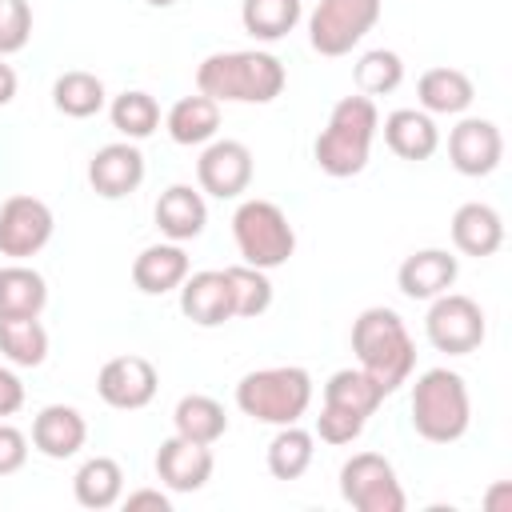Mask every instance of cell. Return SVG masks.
Listing matches in <instances>:
<instances>
[{
    "label": "cell",
    "mask_w": 512,
    "mask_h": 512,
    "mask_svg": "<svg viewBox=\"0 0 512 512\" xmlns=\"http://www.w3.org/2000/svg\"><path fill=\"white\" fill-rule=\"evenodd\" d=\"M12 96H16V72H12V64H4V56H0V108L12 104Z\"/></svg>",
    "instance_id": "obj_41"
},
{
    "label": "cell",
    "mask_w": 512,
    "mask_h": 512,
    "mask_svg": "<svg viewBox=\"0 0 512 512\" xmlns=\"http://www.w3.org/2000/svg\"><path fill=\"white\" fill-rule=\"evenodd\" d=\"M484 504H488L492 512H500V508H508V504H512V488H508V484H496V488L488 492V500H484Z\"/></svg>",
    "instance_id": "obj_42"
},
{
    "label": "cell",
    "mask_w": 512,
    "mask_h": 512,
    "mask_svg": "<svg viewBox=\"0 0 512 512\" xmlns=\"http://www.w3.org/2000/svg\"><path fill=\"white\" fill-rule=\"evenodd\" d=\"M484 308L464 296V292H440L436 300H428V316H424V336L436 352L448 356H468L484 344Z\"/></svg>",
    "instance_id": "obj_8"
},
{
    "label": "cell",
    "mask_w": 512,
    "mask_h": 512,
    "mask_svg": "<svg viewBox=\"0 0 512 512\" xmlns=\"http://www.w3.org/2000/svg\"><path fill=\"white\" fill-rule=\"evenodd\" d=\"M288 84L284 64L260 48L212 52L196 68V92L216 104H272Z\"/></svg>",
    "instance_id": "obj_1"
},
{
    "label": "cell",
    "mask_w": 512,
    "mask_h": 512,
    "mask_svg": "<svg viewBox=\"0 0 512 512\" xmlns=\"http://www.w3.org/2000/svg\"><path fill=\"white\" fill-rule=\"evenodd\" d=\"M368 420L344 412V408H332V404H320V416H316V436L324 444H352L360 432H364Z\"/></svg>",
    "instance_id": "obj_37"
},
{
    "label": "cell",
    "mask_w": 512,
    "mask_h": 512,
    "mask_svg": "<svg viewBox=\"0 0 512 512\" xmlns=\"http://www.w3.org/2000/svg\"><path fill=\"white\" fill-rule=\"evenodd\" d=\"M0 352L16 368H40L48 360V332H44L40 316L0 320Z\"/></svg>",
    "instance_id": "obj_32"
},
{
    "label": "cell",
    "mask_w": 512,
    "mask_h": 512,
    "mask_svg": "<svg viewBox=\"0 0 512 512\" xmlns=\"http://www.w3.org/2000/svg\"><path fill=\"white\" fill-rule=\"evenodd\" d=\"M152 8H168V4H176V0H148Z\"/></svg>",
    "instance_id": "obj_43"
},
{
    "label": "cell",
    "mask_w": 512,
    "mask_h": 512,
    "mask_svg": "<svg viewBox=\"0 0 512 512\" xmlns=\"http://www.w3.org/2000/svg\"><path fill=\"white\" fill-rule=\"evenodd\" d=\"M252 152L240 140H208L200 160H196V180L200 192L216 196V200H236L248 192L252 184Z\"/></svg>",
    "instance_id": "obj_11"
},
{
    "label": "cell",
    "mask_w": 512,
    "mask_h": 512,
    "mask_svg": "<svg viewBox=\"0 0 512 512\" xmlns=\"http://www.w3.org/2000/svg\"><path fill=\"white\" fill-rule=\"evenodd\" d=\"M380 400H384V392H380V384L364 368H340L324 384V404L344 408V412H352L360 420H368L380 408Z\"/></svg>",
    "instance_id": "obj_29"
},
{
    "label": "cell",
    "mask_w": 512,
    "mask_h": 512,
    "mask_svg": "<svg viewBox=\"0 0 512 512\" xmlns=\"http://www.w3.org/2000/svg\"><path fill=\"white\" fill-rule=\"evenodd\" d=\"M352 76H356V92H364V96L376 100V96H388V92L400 88V80H404V60H400L392 48H372V52H364V56L356 60Z\"/></svg>",
    "instance_id": "obj_35"
},
{
    "label": "cell",
    "mask_w": 512,
    "mask_h": 512,
    "mask_svg": "<svg viewBox=\"0 0 512 512\" xmlns=\"http://www.w3.org/2000/svg\"><path fill=\"white\" fill-rule=\"evenodd\" d=\"M448 160L460 176H488L500 168L504 160V136L492 120L480 116H464L452 132H448Z\"/></svg>",
    "instance_id": "obj_13"
},
{
    "label": "cell",
    "mask_w": 512,
    "mask_h": 512,
    "mask_svg": "<svg viewBox=\"0 0 512 512\" xmlns=\"http://www.w3.org/2000/svg\"><path fill=\"white\" fill-rule=\"evenodd\" d=\"M88 184L104 200L132 196L144 184V152L136 148V140H116L96 148V156L88 160Z\"/></svg>",
    "instance_id": "obj_14"
},
{
    "label": "cell",
    "mask_w": 512,
    "mask_h": 512,
    "mask_svg": "<svg viewBox=\"0 0 512 512\" xmlns=\"http://www.w3.org/2000/svg\"><path fill=\"white\" fill-rule=\"evenodd\" d=\"M88 440V420L72 404H48L32 420V448L48 460H68L84 448Z\"/></svg>",
    "instance_id": "obj_18"
},
{
    "label": "cell",
    "mask_w": 512,
    "mask_h": 512,
    "mask_svg": "<svg viewBox=\"0 0 512 512\" xmlns=\"http://www.w3.org/2000/svg\"><path fill=\"white\" fill-rule=\"evenodd\" d=\"M212 444H196L184 436H168L156 448V476L168 492H200L212 480Z\"/></svg>",
    "instance_id": "obj_15"
},
{
    "label": "cell",
    "mask_w": 512,
    "mask_h": 512,
    "mask_svg": "<svg viewBox=\"0 0 512 512\" xmlns=\"http://www.w3.org/2000/svg\"><path fill=\"white\" fill-rule=\"evenodd\" d=\"M380 20V0H320L308 16V44L320 56H348Z\"/></svg>",
    "instance_id": "obj_7"
},
{
    "label": "cell",
    "mask_w": 512,
    "mask_h": 512,
    "mask_svg": "<svg viewBox=\"0 0 512 512\" xmlns=\"http://www.w3.org/2000/svg\"><path fill=\"white\" fill-rule=\"evenodd\" d=\"M164 128H168V136H172L176 144H184V148L208 144V140H216V132H220V104H216L212 96H204V92L180 96V100L168 108Z\"/></svg>",
    "instance_id": "obj_25"
},
{
    "label": "cell",
    "mask_w": 512,
    "mask_h": 512,
    "mask_svg": "<svg viewBox=\"0 0 512 512\" xmlns=\"http://www.w3.org/2000/svg\"><path fill=\"white\" fill-rule=\"evenodd\" d=\"M124 512H140V508H152V512H172V500L160 492V488H136L128 496H120Z\"/></svg>",
    "instance_id": "obj_40"
},
{
    "label": "cell",
    "mask_w": 512,
    "mask_h": 512,
    "mask_svg": "<svg viewBox=\"0 0 512 512\" xmlns=\"http://www.w3.org/2000/svg\"><path fill=\"white\" fill-rule=\"evenodd\" d=\"M380 132V112H376V100L364 96V92H352V96H340L328 112V124L324 132L316 136L312 144V156L320 164V172L344 180V176H356L368 168V156H372V140Z\"/></svg>",
    "instance_id": "obj_2"
},
{
    "label": "cell",
    "mask_w": 512,
    "mask_h": 512,
    "mask_svg": "<svg viewBox=\"0 0 512 512\" xmlns=\"http://www.w3.org/2000/svg\"><path fill=\"white\" fill-rule=\"evenodd\" d=\"M24 460H28V436H24L16 424L0 420V476L20 472Z\"/></svg>",
    "instance_id": "obj_38"
},
{
    "label": "cell",
    "mask_w": 512,
    "mask_h": 512,
    "mask_svg": "<svg viewBox=\"0 0 512 512\" xmlns=\"http://www.w3.org/2000/svg\"><path fill=\"white\" fill-rule=\"evenodd\" d=\"M456 272H460V264L448 248H420L400 260L396 284L408 300H436L440 292H448L456 284Z\"/></svg>",
    "instance_id": "obj_16"
},
{
    "label": "cell",
    "mask_w": 512,
    "mask_h": 512,
    "mask_svg": "<svg viewBox=\"0 0 512 512\" xmlns=\"http://www.w3.org/2000/svg\"><path fill=\"white\" fill-rule=\"evenodd\" d=\"M312 444H316L312 432L300 428V424L276 428V436H272V444H268V472H272L276 480H300V476L312 468V456H316Z\"/></svg>",
    "instance_id": "obj_31"
},
{
    "label": "cell",
    "mask_w": 512,
    "mask_h": 512,
    "mask_svg": "<svg viewBox=\"0 0 512 512\" xmlns=\"http://www.w3.org/2000/svg\"><path fill=\"white\" fill-rule=\"evenodd\" d=\"M416 100L428 116H460L476 100V84H472L468 72L440 64V68H428L416 80Z\"/></svg>",
    "instance_id": "obj_23"
},
{
    "label": "cell",
    "mask_w": 512,
    "mask_h": 512,
    "mask_svg": "<svg viewBox=\"0 0 512 512\" xmlns=\"http://www.w3.org/2000/svg\"><path fill=\"white\" fill-rule=\"evenodd\" d=\"M228 276V288H232V316H244V320H256L272 308V280L264 268H252V264H232L224 268Z\"/></svg>",
    "instance_id": "obj_33"
},
{
    "label": "cell",
    "mask_w": 512,
    "mask_h": 512,
    "mask_svg": "<svg viewBox=\"0 0 512 512\" xmlns=\"http://www.w3.org/2000/svg\"><path fill=\"white\" fill-rule=\"evenodd\" d=\"M232 240H236V252L244 264L252 268H280L292 260L296 252V228L288 224L284 208L272 204V200H244L236 212H232Z\"/></svg>",
    "instance_id": "obj_6"
},
{
    "label": "cell",
    "mask_w": 512,
    "mask_h": 512,
    "mask_svg": "<svg viewBox=\"0 0 512 512\" xmlns=\"http://www.w3.org/2000/svg\"><path fill=\"white\" fill-rule=\"evenodd\" d=\"M20 408H24V384L12 368H0V420L16 416Z\"/></svg>",
    "instance_id": "obj_39"
},
{
    "label": "cell",
    "mask_w": 512,
    "mask_h": 512,
    "mask_svg": "<svg viewBox=\"0 0 512 512\" xmlns=\"http://www.w3.org/2000/svg\"><path fill=\"white\" fill-rule=\"evenodd\" d=\"M472 424L468 384L452 368H428L412 384V428L428 444H452Z\"/></svg>",
    "instance_id": "obj_4"
},
{
    "label": "cell",
    "mask_w": 512,
    "mask_h": 512,
    "mask_svg": "<svg viewBox=\"0 0 512 512\" xmlns=\"http://www.w3.org/2000/svg\"><path fill=\"white\" fill-rule=\"evenodd\" d=\"M180 312L200 328H216L232 320V288H228L224 268L188 272L180 284Z\"/></svg>",
    "instance_id": "obj_17"
},
{
    "label": "cell",
    "mask_w": 512,
    "mask_h": 512,
    "mask_svg": "<svg viewBox=\"0 0 512 512\" xmlns=\"http://www.w3.org/2000/svg\"><path fill=\"white\" fill-rule=\"evenodd\" d=\"M304 16V4L300 0H240V24L248 36L264 40V44H276L284 40Z\"/></svg>",
    "instance_id": "obj_28"
},
{
    "label": "cell",
    "mask_w": 512,
    "mask_h": 512,
    "mask_svg": "<svg viewBox=\"0 0 512 512\" xmlns=\"http://www.w3.org/2000/svg\"><path fill=\"white\" fill-rule=\"evenodd\" d=\"M32 40V8L28 0H0V56L20 52Z\"/></svg>",
    "instance_id": "obj_36"
},
{
    "label": "cell",
    "mask_w": 512,
    "mask_h": 512,
    "mask_svg": "<svg viewBox=\"0 0 512 512\" xmlns=\"http://www.w3.org/2000/svg\"><path fill=\"white\" fill-rule=\"evenodd\" d=\"M108 92H104V80L96 72H84V68H72V72H60L56 84H52V104L72 116V120H88L104 108Z\"/></svg>",
    "instance_id": "obj_30"
},
{
    "label": "cell",
    "mask_w": 512,
    "mask_h": 512,
    "mask_svg": "<svg viewBox=\"0 0 512 512\" xmlns=\"http://www.w3.org/2000/svg\"><path fill=\"white\" fill-rule=\"evenodd\" d=\"M352 352L356 368H364L384 396H392L400 384H408L416 368V344L404 328V320L392 308H364L352 320Z\"/></svg>",
    "instance_id": "obj_3"
},
{
    "label": "cell",
    "mask_w": 512,
    "mask_h": 512,
    "mask_svg": "<svg viewBox=\"0 0 512 512\" xmlns=\"http://www.w3.org/2000/svg\"><path fill=\"white\" fill-rule=\"evenodd\" d=\"M160 388V376H156V364L144 360V356H112L100 372H96V392L108 408H120V412H136L144 404H152Z\"/></svg>",
    "instance_id": "obj_12"
},
{
    "label": "cell",
    "mask_w": 512,
    "mask_h": 512,
    "mask_svg": "<svg viewBox=\"0 0 512 512\" xmlns=\"http://www.w3.org/2000/svg\"><path fill=\"white\" fill-rule=\"evenodd\" d=\"M188 252L168 240V244H148L136 260H132V284L144 292V296H164V292H176L188 276Z\"/></svg>",
    "instance_id": "obj_21"
},
{
    "label": "cell",
    "mask_w": 512,
    "mask_h": 512,
    "mask_svg": "<svg viewBox=\"0 0 512 512\" xmlns=\"http://www.w3.org/2000/svg\"><path fill=\"white\" fill-rule=\"evenodd\" d=\"M384 144L400 160H428L440 148V128L424 108H396L384 116Z\"/></svg>",
    "instance_id": "obj_22"
},
{
    "label": "cell",
    "mask_w": 512,
    "mask_h": 512,
    "mask_svg": "<svg viewBox=\"0 0 512 512\" xmlns=\"http://www.w3.org/2000/svg\"><path fill=\"white\" fill-rule=\"evenodd\" d=\"M340 496L356 512H404V504H408L392 460H384L380 452H356L352 460H344Z\"/></svg>",
    "instance_id": "obj_9"
},
{
    "label": "cell",
    "mask_w": 512,
    "mask_h": 512,
    "mask_svg": "<svg viewBox=\"0 0 512 512\" xmlns=\"http://www.w3.org/2000/svg\"><path fill=\"white\" fill-rule=\"evenodd\" d=\"M52 208L40 196H8L0 204V256L28 260L52 240Z\"/></svg>",
    "instance_id": "obj_10"
},
{
    "label": "cell",
    "mask_w": 512,
    "mask_h": 512,
    "mask_svg": "<svg viewBox=\"0 0 512 512\" xmlns=\"http://www.w3.org/2000/svg\"><path fill=\"white\" fill-rule=\"evenodd\" d=\"M208 224V204H204V192H196L192 184H168L156 200V228L184 244V240H196Z\"/></svg>",
    "instance_id": "obj_19"
},
{
    "label": "cell",
    "mask_w": 512,
    "mask_h": 512,
    "mask_svg": "<svg viewBox=\"0 0 512 512\" xmlns=\"http://www.w3.org/2000/svg\"><path fill=\"white\" fill-rule=\"evenodd\" d=\"M172 424H176V436H184V440L216 444L228 432V412H224L220 400H212L204 392H192V396H180V404L172 412Z\"/></svg>",
    "instance_id": "obj_27"
},
{
    "label": "cell",
    "mask_w": 512,
    "mask_h": 512,
    "mask_svg": "<svg viewBox=\"0 0 512 512\" xmlns=\"http://www.w3.org/2000/svg\"><path fill=\"white\" fill-rule=\"evenodd\" d=\"M108 120H112V128H116L124 140H148V136L160 128V104H156L148 92L132 88V92H120V96L108 104Z\"/></svg>",
    "instance_id": "obj_34"
},
{
    "label": "cell",
    "mask_w": 512,
    "mask_h": 512,
    "mask_svg": "<svg viewBox=\"0 0 512 512\" xmlns=\"http://www.w3.org/2000/svg\"><path fill=\"white\" fill-rule=\"evenodd\" d=\"M44 304H48V284L36 268H28L24 260L0 268V320L40 316Z\"/></svg>",
    "instance_id": "obj_24"
},
{
    "label": "cell",
    "mask_w": 512,
    "mask_h": 512,
    "mask_svg": "<svg viewBox=\"0 0 512 512\" xmlns=\"http://www.w3.org/2000/svg\"><path fill=\"white\" fill-rule=\"evenodd\" d=\"M308 404H312V376L300 364L256 368L236 384V408L260 424H276V428L300 424Z\"/></svg>",
    "instance_id": "obj_5"
},
{
    "label": "cell",
    "mask_w": 512,
    "mask_h": 512,
    "mask_svg": "<svg viewBox=\"0 0 512 512\" xmlns=\"http://www.w3.org/2000/svg\"><path fill=\"white\" fill-rule=\"evenodd\" d=\"M72 496L80 508H92V512H104L112 504H120L124 496V468L112 460V456H92L76 468L72 476Z\"/></svg>",
    "instance_id": "obj_26"
},
{
    "label": "cell",
    "mask_w": 512,
    "mask_h": 512,
    "mask_svg": "<svg viewBox=\"0 0 512 512\" xmlns=\"http://www.w3.org/2000/svg\"><path fill=\"white\" fill-rule=\"evenodd\" d=\"M452 244H456V252L476 256V260L500 252V244H504V220H500V212L492 204H480V200L460 204L452 212Z\"/></svg>",
    "instance_id": "obj_20"
}]
</instances>
